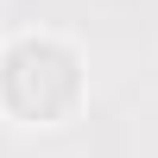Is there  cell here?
<instances>
[{"label": "cell", "mask_w": 158, "mask_h": 158, "mask_svg": "<svg viewBox=\"0 0 158 158\" xmlns=\"http://www.w3.org/2000/svg\"><path fill=\"white\" fill-rule=\"evenodd\" d=\"M89 95L82 51L57 32H19L0 51V114L19 127H63Z\"/></svg>", "instance_id": "1"}]
</instances>
